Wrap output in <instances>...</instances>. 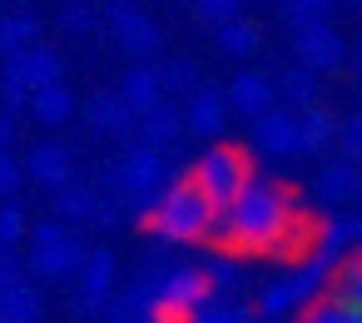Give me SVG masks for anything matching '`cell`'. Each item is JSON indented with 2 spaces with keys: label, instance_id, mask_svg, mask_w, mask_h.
<instances>
[{
  "label": "cell",
  "instance_id": "1",
  "mask_svg": "<svg viewBox=\"0 0 362 323\" xmlns=\"http://www.w3.org/2000/svg\"><path fill=\"white\" fill-rule=\"evenodd\" d=\"M303 239L313 244L293 189L263 174H253L233 194V204L218 209V229H214V244L223 254H293V244Z\"/></svg>",
  "mask_w": 362,
  "mask_h": 323
},
{
  "label": "cell",
  "instance_id": "2",
  "mask_svg": "<svg viewBox=\"0 0 362 323\" xmlns=\"http://www.w3.org/2000/svg\"><path fill=\"white\" fill-rule=\"evenodd\" d=\"M154 239L164 244H214V229H218V204L184 174V179H169L164 194L144 209L139 219Z\"/></svg>",
  "mask_w": 362,
  "mask_h": 323
},
{
  "label": "cell",
  "instance_id": "3",
  "mask_svg": "<svg viewBox=\"0 0 362 323\" xmlns=\"http://www.w3.org/2000/svg\"><path fill=\"white\" fill-rule=\"evenodd\" d=\"M214 278L199 264H174L164 268V278L154 283V323H189L209 298H214Z\"/></svg>",
  "mask_w": 362,
  "mask_h": 323
},
{
  "label": "cell",
  "instance_id": "4",
  "mask_svg": "<svg viewBox=\"0 0 362 323\" xmlns=\"http://www.w3.org/2000/svg\"><path fill=\"white\" fill-rule=\"evenodd\" d=\"M288 30H293V50L303 65L332 75L347 65V40L327 26V11H288Z\"/></svg>",
  "mask_w": 362,
  "mask_h": 323
},
{
  "label": "cell",
  "instance_id": "5",
  "mask_svg": "<svg viewBox=\"0 0 362 323\" xmlns=\"http://www.w3.org/2000/svg\"><path fill=\"white\" fill-rule=\"evenodd\" d=\"M189 179H194V184L223 209V204H233V194L253 179V159H248L238 144H214V149H204V154L194 159Z\"/></svg>",
  "mask_w": 362,
  "mask_h": 323
},
{
  "label": "cell",
  "instance_id": "6",
  "mask_svg": "<svg viewBox=\"0 0 362 323\" xmlns=\"http://www.w3.org/2000/svg\"><path fill=\"white\" fill-rule=\"evenodd\" d=\"M105 26H110V35H115V45L124 50V55H134V60H149V55H159V45H164V30L134 6V0H105Z\"/></svg>",
  "mask_w": 362,
  "mask_h": 323
},
{
  "label": "cell",
  "instance_id": "7",
  "mask_svg": "<svg viewBox=\"0 0 362 323\" xmlns=\"http://www.w3.org/2000/svg\"><path fill=\"white\" fill-rule=\"evenodd\" d=\"M85 259H90V249H85L80 239H70V234H65L60 244L30 249V259H25V273H30L35 283H65V278H80Z\"/></svg>",
  "mask_w": 362,
  "mask_h": 323
},
{
  "label": "cell",
  "instance_id": "8",
  "mask_svg": "<svg viewBox=\"0 0 362 323\" xmlns=\"http://www.w3.org/2000/svg\"><path fill=\"white\" fill-rule=\"evenodd\" d=\"M253 154H263V159H293V154H303V144H298V115H288V110L258 115L253 120Z\"/></svg>",
  "mask_w": 362,
  "mask_h": 323
},
{
  "label": "cell",
  "instance_id": "9",
  "mask_svg": "<svg viewBox=\"0 0 362 323\" xmlns=\"http://www.w3.org/2000/svg\"><path fill=\"white\" fill-rule=\"evenodd\" d=\"M134 110H129V100L119 95V90H100V95H90V105H85V125L95 130V135H110V140H129L134 135Z\"/></svg>",
  "mask_w": 362,
  "mask_h": 323
},
{
  "label": "cell",
  "instance_id": "10",
  "mask_svg": "<svg viewBox=\"0 0 362 323\" xmlns=\"http://www.w3.org/2000/svg\"><path fill=\"white\" fill-rule=\"evenodd\" d=\"M25 174H30L40 189H60V184H70V179H75V154H70V144H60V140H40V144L25 154Z\"/></svg>",
  "mask_w": 362,
  "mask_h": 323
},
{
  "label": "cell",
  "instance_id": "11",
  "mask_svg": "<svg viewBox=\"0 0 362 323\" xmlns=\"http://www.w3.org/2000/svg\"><path fill=\"white\" fill-rule=\"evenodd\" d=\"M228 125V95L223 90H194L184 100V130L199 140H218Z\"/></svg>",
  "mask_w": 362,
  "mask_h": 323
},
{
  "label": "cell",
  "instance_id": "12",
  "mask_svg": "<svg viewBox=\"0 0 362 323\" xmlns=\"http://www.w3.org/2000/svg\"><path fill=\"white\" fill-rule=\"evenodd\" d=\"M313 249H322L327 259H352L362 254V214H332L313 229Z\"/></svg>",
  "mask_w": 362,
  "mask_h": 323
},
{
  "label": "cell",
  "instance_id": "13",
  "mask_svg": "<svg viewBox=\"0 0 362 323\" xmlns=\"http://www.w3.org/2000/svg\"><path fill=\"white\" fill-rule=\"evenodd\" d=\"M317 199L322 204H332V209H342V204H352V199H362V169H357V159H332V164H322L317 169Z\"/></svg>",
  "mask_w": 362,
  "mask_h": 323
},
{
  "label": "cell",
  "instance_id": "14",
  "mask_svg": "<svg viewBox=\"0 0 362 323\" xmlns=\"http://www.w3.org/2000/svg\"><path fill=\"white\" fill-rule=\"evenodd\" d=\"M228 95V110L233 115H243V120H258V115H268L273 110V80L268 75H258V70H243V75H233V85L223 90Z\"/></svg>",
  "mask_w": 362,
  "mask_h": 323
},
{
  "label": "cell",
  "instance_id": "15",
  "mask_svg": "<svg viewBox=\"0 0 362 323\" xmlns=\"http://www.w3.org/2000/svg\"><path fill=\"white\" fill-rule=\"evenodd\" d=\"M134 135H139L144 144H154V149H174V144H179V135H184V110H174V105H169V95H164L159 105L139 110Z\"/></svg>",
  "mask_w": 362,
  "mask_h": 323
},
{
  "label": "cell",
  "instance_id": "16",
  "mask_svg": "<svg viewBox=\"0 0 362 323\" xmlns=\"http://www.w3.org/2000/svg\"><path fill=\"white\" fill-rule=\"evenodd\" d=\"M30 120H35V125H45V130L70 125V120H75V90H70L65 80L30 90Z\"/></svg>",
  "mask_w": 362,
  "mask_h": 323
},
{
  "label": "cell",
  "instance_id": "17",
  "mask_svg": "<svg viewBox=\"0 0 362 323\" xmlns=\"http://www.w3.org/2000/svg\"><path fill=\"white\" fill-rule=\"evenodd\" d=\"M303 308H308V293H303L298 273H283V278H273V283L258 293V318H263V323L293 318V313H303Z\"/></svg>",
  "mask_w": 362,
  "mask_h": 323
},
{
  "label": "cell",
  "instance_id": "18",
  "mask_svg": "<svg viewBox=\"0 0 362 323\" xmlns=\"http://www.w3.org/2000/svg\"><path fill=\"white\" fill-rule=\"evenodd\" d=\"M119 95L129 100L134 115L149 110V105H159V100H164V75H159V65H154V60H134V65L124 70V80H119Z\"/></svg>",
  "mask_w": 362,
  "mask_h": 323
},
{
  "label": "cell",
  "instance_id": "19",
  "mask_svg": "<svg viewBox=\"0 0 362 323\" xmlns=\"http://www.w3.org/2000/svg\"><path fill=\"white\" fill-rule=\"evenodd\" d=\"M214 45H218V55H228V60H248V55L263 45V30H258L248 16H233V21H218V26H214Z\"/></svg>",
  "mask_w": 362,
  "mask_h": 323
},
{
  "label": "cell",
  "instance_id": "20",
  "mask_svg": "<svg viewBox=\"0 0 362 323\" xmlns=\"http://www.w3.org/2000/svg\"><path fill=\"white\" fill-rule=\"evenodd\" d=\"M105 323H154V288L139 278V283H129L124 293H110Z\"/></svg>",
  "mask_w": 362,
  "mask_h": 323
},
{
  "label": "cell",
  "instance_id": "21",
  "mask_svg": "<svg viewBox=\"0 0 362 323\" xmlns=\"http://www.w3.org/2000/svg\"><path fill=\"white\" fill-rule=\"evenodd\" d=\"M45 318V293L35 283H11L0 293V323H40Z\"/></svg>",
  "mask_w": 362,
  "mask_h": 323
},
{
  "label": "cell",
  "instance_id": "22",
  "mask_svg": "<svg viewBox=\"0 0 362 323\" xmlns=\"http://www.w3.org/2000/svg\"><path fill=\"white\" fill-rule=\"evenodd\" d=\"M50 199H55V214H60L65 224H90V219H95V204H100V189L70 179V184H60V189H50Z\"/></svg>",
  "mask_w": 362,
  "mask_h": 323
},
{
  "label": "cell",
  "instance_id": "23",
  "mask_svg": "<svg viewBox=\"0 0 362 323\" xmlns=\"http://www.w3.org/2000/svg\"><path fill=\"white\" fill-rule=\"evenodd\" d=\"M298 144H303V154H322L327 144H337V120L322 105L298 110Z\"/></svg>",
  "mask_w": 362,
  "mask_h": 323
},
{
  "label": "cell",
  "instance_id": "24",
  "mask_svg": "<svg viewBox=\"0 0 362 323\" xmlns=\"http://www.w3.org/2000/svg\"><path fill=\"white\" fill-rule=\"evenodd\" d=\"M278 95H283L288 105H298V110L322 105V70H313V65L298 60V70H288V75L278 80Z\"/></svg>",
  "mask_w": 362,
  "mask_h": 323
},
{
  "label": "cell",
  "instance_id": "25",
  "mask_svg": "<svg viewBox=\"0 0 362 323\" xmlns=\"http://www.w3.org/2000/svg\"><path fill=\"white\" fill-rule=\"evenodd\" d=\"M298 323H362V308H352L342 293H317V298L298 313Z\"/></svg>",
  "mask_w": 362,
  "mask_h": 323
},
{
  "label": "cell",
  "instance_id": "26",
  "mask_svg": "<svg viewBox=\"0 0 362 323\" xmlns=\"http://www.w3.org/2000/svg\"><path fill=\"white\" fill-rule=\"evenodd\" d=\"M55 80H65V60H60V50H50V45H30V50H25V85L40 90V85H55Z\"/></svg>",
  "mask_w": 362,
  "mask_h": 323
},
{
  "label": "cell",
  "instance_id": "27",
  "mask_svg": "<svg viewBox=\"0 0 362 323\" xmlns=\"http://www.w3.org/2000/svg\"><path fill=\"white\" fill-rule=\"evenodd\" d=\"M115 268H119V264H115L110 249H90V259H85V268H80V288L110 298V293H115Z\"/></svg>",
  "mask_w": 362,
  "mask_h": 323
},
{
  "label": "cell",
  "instance_id": "28",
  "mask_svg": "<svg viewBox=\"0 0 362 323\" xmlns=\"http://www.w3.org/2000/svg\"><path fill=\"white\" fill-rule=\"evenodd\" d=\"M35 35H40V21H35V16H25V11H16V16H0V55L35 45Z\"/></svg>",
  "mask_w": 362,
  "mask_h": 323
},
{
  "label": "cell",
  "instance_id": "29",
  "mask_svg": "<svg viewBox=\"0 0 362 323\" xmlns=\"http://www.w3.org/2000/svg\"><path fill=\"white\" fill-rule=\"evenodd\" d=\"M90 30H100V11L90 6V0H65V6H60V35L85 40Z\"/></svg>",
  "mask_w": 362,
  "mask_h": 323
},
{
  "label": "cell",
  "instance_id": "30",
  "mask_svg": "<svg viewBox=\"0 0 362 323\" xmlns=\"http://www.w3.org/2000/svg\"><path fill=\"white\" fill-rule=\"evenodd\" d=\"M159 75H164V95H194L199 90V65L194 60H184V55H174V60H164L159 65Z\"/></svg>",
  "mask_w": 362,
  "mask_h": 323
},
{
  "label": "cell",
  "instance_id": "31",
  "mask_svg": "<svg viewBox=\"0 0 362 323\" xmlns=\"http://www.w3.org/2000/svg\"><path fill=\"white\" fill-rule=\"evenodd\" d=\"M332 293H342L352 308H362V254H352V259H342V264H337Z\"/></svg>",
  "mask_w": 362,
  "mask_h": 323
},
{
  "label": "cell",
  "instance_id": "32",
  "mask_svg": "<svg viewBox=\"0 0 362 323\" xmlns=\"http://www.w3.org/2000/svg\"><path fill=\"white\" fill-rule=\"evenodd\" d=\"M30 239V219H25V209L16 204V199H6V204H0V244H25Z\"/></svg>",
  "mask_w": 362,
  "mask_h": 323
},
{
  "label": "cell",
  "instance_id": "33",
  "mask_svg": "<svg viewBox=\"0 0 362 323\" xmlns=\"http://www.w3.org/2000/svg\"><path fill=\"white\" fill-rule=\"evenodd\" d=\"M189 323H248V308H243V303H233V298H218V293H214V298H209Z\"/></svg>",
  "mask_w": 362,
  "mask_h": 323
},
{
  "label": "cell",
  "instance_id": "34",
  "mask_svg": "<svg viewBox=\"0 0 362 323\" xmlns=\"http://www.w3.org/2000/svg\"><path fill=\"white\" fill-rule=\"evenodd\" d=\"M25 179H30V174H25V164H21L11 149H0V199H16Z\"/></svg>",
  "mask_w": 362,
  "mask_h": 323
},
{
  "label": "cell",
  "instance_id": "35",
  "mask_svg": "<svg viewBox=\"0 0 362 323\" xmlns=\"http://www.w3.org/2000/svg\"><path fill=\"white\" fill-rule=\"evenodd\" d=\"M337 144L347 159H362V110H352L347 120H337Z\"/></svg>",
  "mask_w": 362,
  "mask_h": 323
},
{
  "label": "cell",
  "instance_id": "36",
  "mask_svg": "<svg viewBox=\"0 0 362 323\" xmlns=\"http://www.w3.org/2000/svg\"><path fill=\"white\" fill-rule=\"evenodd\" d=\"M0 110L30 115V85H21V80H0Z\"/></svg>",
  "mask_w": 362,
  "mask_h": 323
},
{
  "label": "cell",
  "instance_id": "37",
  "mask_svg": "<svg viewBox=\"0 0 362 323\" xmlns=\"http://www.w3.org/2000/svg\"><path fill=\"white\" fill-rule=\"evenodd\" d=\"M194 11H199L209 26H218V21H233V16H243V0H194Z\"/></svg>",
  "mask_w": 362,
  "mask_h": 323
},
{
  "label": "cell",
  "instance_id": "38",
  "mask_svg": "<svg viewBox=\"0 0 362 323\" xmlns=\"http://www.w3.org/2000/svg\"><path fill=\"white\" fill-rule=\"evenodd\" d=\"M65 229H70V224H65L60 214H50V219H40V224L30 229V239H25V244H30V249H45V244H60V239H65Z\"/></svg>",
  "mask_w": 362,
  "mask_h": 323
},
{
  "label": "cell",
  "instance_id": "39",
  "mask_svg": "<svg viewBox=\"0 0 362 323\" xmlns=\"http://www.w3.org/2000/svg\"><path fill=\"white\" fill-rule=\"evenodd\" d=\"M25 278V264L16 259V249L11 244H0V293H6L11 283H21Z\"/></svg>",
  "mask_w": 362,
  "mask_h": 323
},
{
  "label": "cell",
  "instance_id": "40",
  "mask_svg": "<svg viewBox=\"0 0 362 323\" xmlns=\"http://www.w3.org/2000/svg\"><path fill=\"white\" fill-rule=\"evenodd\" d=\"M204 268H209L214 288H228V283H238V268H233V259H214V264H204Z\"/></svg>",
  "mask_w": 362,
  "mask_h": 323
},
{
  "label": "cell",
  "instance_id": "41",
  "mask_svg": "<svg viewBox=\"0 0 362 323\" xmlns=\"http://www.w3.org/2000/svg\"><path fill=\"white\" fill-rule=\"evenodd\" d=\"M11 144H16V115L0 110V149H11Z\"/></svg>",
  "mask_w": 362,
  "mask_h": 323
},
{
  "label": "cell",
  "instance_id": "42",
  "mask_svg": "<svg viewBox=\"0 0 362 323\" xmlns=\"http://www.w3.org/2000/svg\"><path fill=\"white\" fill-rule=\"evenodd\" d=\"M283 6H288V11H327L332 0H283Z\"/></svg>",
  "mask_w": 362,
  "mask_h": 323
},
{
  "label": "cell",
  "instance_id": "43",
  "mask_svg": "<svg viewBox=\"0 0 362 323\" xmlns=\"http://www.w3.org/2000/svg\"><path fill=\"white\" fill-rule=\"evenodd\" d=\"M357 65H362V45H357Z\"/></svg>",
  "mask_w": 362,
  "mask_h": 323
}]
</instances>
